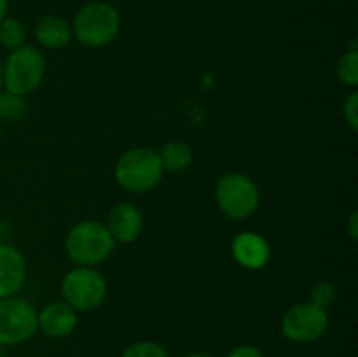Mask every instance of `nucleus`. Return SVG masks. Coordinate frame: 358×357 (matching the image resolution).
<instances>
[{"label":"nucleus","instance_id":"nucleus-1","mask_svg":"<svg viewBox=\"0 0 358 357\" xmlns=\"http://www.w3.org/2000/svg\"><path fill=\"white\" fill-rule=\"evenodd\" d=\"M115 245L110 231L101 220H80L65 238V251L70 261L90 268L103 265L114 254Z\"/></svg>","mask_w":358,"mask_h":357},{"label":"nucleus","instance_id":"nucleus-2","mask_svg":"<svg viewBox=\"0 0 358 357\" xmlns=\"http://www.w3.org/2000/svg\"><path fill=\"white\" fill-rule=\"evenodd\" d=\"M163 164L157 150L150 147H133L115 163L114 177L122 189L129 192H149L163 181Z\"/></svg>","mask_w":358,"mask_h":357},{"label":"nucleus","instance_id":"nucleus-3","mask_svg":"<svg viewBox=\"0 0 358 357\" xmlns=\"http://www.w3.org/2000/svg\"><path fill=\"white\" fill-rule=\"evenodd\" d=\"M121 30V14L108 2L86 4L76 14L72 34L86 48H105L115 41Z\"/></svg>","mask_w":358,"mask_h":357},{"label":"nucleus","instance_id":"nucleus-4","mask_svg":"<svg viewBox=\"0 0 358 357\" xmlns=\"http://www.w3.org/2000/svg\"><path fill=\"white\" fill-rule=\"evenodd\" d=\"M45 58L35 46H21L9 52L2 65V86L17 97H28L42 84Z\"/></svg>","mask_w":358,"mask_h":357},{"label":"nucleus","instance_id":"nucleus-5","mask_svg":"<svg viewBox=\"0 0 358 357\" xmlns=\"http://www.w3.org/2000/svg\"><path fill=\"white\" fill-rule=\"evenodd\" d=\"M215 200L224 216L233 220H245L257 212L261 191L248 175L231 172L217 182Z\"/></svg>","mask_w":358,"mask_h":357},{"label":"nucleus","instance_id":"nucleus-6","mask_svg":"<svg viewBox=\"0 0 358 357\" xmlns=\"http://www.w3.org/2000/svg\"><path fill=\"white\" fill-rule=\"evenodd\" d=\"M108 286L96 268L77 266L62 280L63 301L76 312H91L100 308L107 300Z\"/></svg>","mask_w":358,"mask_h":357},{"label":"nucleus","instance_id":"nucleus-7","mask_svg":"<svg viewBox=\"0 0 358 357\" xmlns=\"http://www.w3.org/2000/svg\"><path fill=\"white\" fill-rule=\"evenodd\" d=\"M37 331V310L27 300L17 296L0 300V345H21Z\"/></svg>","mask_w":358,"mask_h":357},{"label":"nucleus","instance_id":"nucleus-8","mask_svg":"<svg viewBox=\"0 0 358 357\" xmlns=\"http://www.w3.org/2000/svg\"><path fill=\"white\" fill-rule=\"evenodd\" d=\"M327 328V310L315 307L310 301L290 307L282 318V335L289 342L299 343V345H308L320 340Z\"/></svg>","mask_w":358,"mask_h":357},{"label":"nucleus","instance_id":"nucleus-9","mask_svg":"<svg viewBox=\"0 0 358 357\" xmlns=\"http://www.w3.org/2000/svg\"><path fill=\"white\" fill-rule=\"evenodd\" d=\"M105 226L115 244H131L143 231V214L135 203H117L108 212Z\"/></svg>","mask_w":358,"mask_h":357},{"label":"nucleus","instance_id":"nucleus-10","mask_svg":"<svg viewBox=\"0 0 358 357\" xmlns=\"http://www.w3.org/2000/svg\"><path fill=\"white\" fill-rule=\"evenodd\" d=\"M38 329L49 338H66L76 331L79 324V315L65 301H55L42 308L37 314Z\"/></svg>","mask_w":358,"mask_h":357},{"label":"nucleus","instance_id":"nucleus-11","mask_svg":"<svg viewBox=\"0 0 358 357\" xmlns=\"http://www.w3.org/2000/svg\"><path fill=\"white\" fill-rule=\"evenodd\" d=\"M27 280V261L20 248L0 244V300L16 296Z\"/></svg>","mask_w":358,"mask_h":357},{"label":"nucleus","instance_id":"nucleus-12","mask_svg":"<svg viewBox=\"0 0 358 357\" xmlns=\"http://www.w3.org/2000/svg\"><path fill=\"white\" fill-rule=\"evenodd\" d=\"M231 254L240 266L247 270H261L271 258V248L264 237L254 231H243L231 244Z\"/></svg>","mask_w":358,"mask_h":357},{"label":"nucleus","instance_id":"nucleus-13","mask_svg":"<svg viewBox=\"0 0 358 357\" xmlns=\"http://www.w3.org/2000/svg\"><path fill=\"white\" fill-rule=\"evenodd\" d=\"M35 38L42 48L48 49H62L70 44L73 38L72 23L62 16L49 14V16L41 18L35 24Z\"/></svg>","mask_w":358,"mask_h":357},{"label":"nucleus","instance_id":"nucleus-14","mask_svg":"<svg viewBox=\"0 0 358 357\" xmlns=\"http://www.w3.org/2000/svg\"><path fill=\"white\" fill-rule=\"evenodd\" d=\"M157 154L164 172H184L194 161V150L184 140H170Z\"/></svg>","mask_w":358,"mask_h":357},{"label":"nucleus","instance_id":"nucleus-15","mask_svg":"<svg viewBox=\"0 0 358 357\" xmlns=\"http://www.w3.org/2000/svg\"><path fill=\"white\" fill-rule=\"evenodd\" d=\"M0 44L7 51H14L27 44V28L17 18L7 16L0 21Z\"/></svg>","mask_w":358,"mask_h":357},{"label":"nucleus","instance_id":"nucleus-16","mask_svg":"<svg viewBox=\"0 0 358 357\" xmlns=\"http://www.w3.org/2000/svg\"><path fill=\"white\" fill-rule=\"evenodd\" d=\"M336 76H338L339 83L345 86H358V51L352 49V51L345 52L339 56L338 63H336Z\"/></svg>","mask_w":358,"mask_h":357},{"label":"nucleus","instance_id":"nucleus-17","mask_svg":"<svg viewBox=\"0 0 358 357\" xmlns=\"http://www.w3.org/2000/svg\"><path fill=\"white\" fill-rule=\"evenodd\" d=\"M24 114H27V102L23 97H17L9 91H0V119L17 121Z\"/></svg>","mask_w":358,"mask_h":357},{"label":"nucleus","instance_id":"nucleus-18","mask_svg":"<svg viewBox=\"0 0 358 357\" xmlns=\"http://www.w3.org/2000/svg\"><path fill=\"white\" fill-rule=\"evenodd\" d=\"M338 300V289L332 282H327V280H322L317 286L311 289V298L310 303H313L315 307L322 308V310H329L332 304Z\"/></svg>","mask_w":358,"mask_h":357},{"label":"nucleus","instance_id":"nucleus-19","mask_svg":"<svg viewBox=\"0 0 358 357\" xmlns=\"http://www.w3.org/2000/svg\"><path fill=\"white\" fill-rule=\"evenodd\" d=\"M121 357H170L166 349L163 345L150 340H142V342H135L129 346H126Z\"/></svg>","mask_w":358,"mask_h":357},{"label":"nucleus","instance_id":"nucleus-20","mask_svg":"<svg viewBox=\"0 0 358 357\" xmlns=\"http://www.w3.org/2000/svg\"><path fill=\"white\" fill-rule=\"evenodd\" d=\"M343 115H345V121L348 122L350 128L353 132L358 130V93L357 91H352L350 97L345 100V105H343Z\"/></svg>","mask_w":358,"mask_h":357},{"label":"nucleus","instance_id":"nucleus-21","mask_svg":"<svg viewBox=\"0 0 358 357\" xmlns=\"http://www.w3.org/2000/svg\"><path fill=\"white\" fill-rule=\"evenodd\" d=\"M226 357H264V354L255 345H238Z\"/></svg>","mask_w":358,"mask_h":357},{"label":"nucleus","instance_id":"nucleus-22","mask_svg":"<svg viewBox=\"0 0 358 357\" xmlns=\"http://www.w3.org/2000/svg\"><path fill=\"white\" fill-rule=\"evenodd\" d=\"M348 234L353 241L358 240V214L352 212L348 219Z\"/></svg>","mask_w":358,"mask_h":357},{"label":"nucleus","instance_id":"nucleus-23","mask_svg":"<svg viewBox=\"0 0 358 357\" xmlns=\"http://www.w3.org/2000/svg\"><path fill=\"white\" fill-rule=\"evenodd\" d=\"M7 13H9V0H0V21L7 18Z\"/></svg>","mask_w":358,"mask_h":357},{"label":"nucleus","instance_id":"nucleus-24","mask_svg":"<svg viewBox=\"0 0 358 357\" xmlns=\"http://www.w3.org/2000/svg\"><path fill=\"white\" fill-rule=\"evenodd\" d=\"M184 357H213V356H210V354H205V352H191Z\"/></svg>","mask_w":358,"mask_h":357},{"label":"nucleus","instance_id":"nucleus-25","mask_svg":"<svg viewBox=\"0 0 358 357\" xmlns=\"http://www.w3.org/2000/svg\"><path fill=\"white\" fill-rule=\"evenodd\" d=\"M0 90H2V62H0Z\"/></svg>","mask_w":358,"mask_h":357},{"label":"nucleus","instance_id":"nucleus-26","mask_svg":"<svg viewBox=\"0 0 358 357\" xmlns=\"http://www.w3.org/2000/svg\"><path fill=\"white\" fill-rule=\"evenodd\" d=\"M3 356H6V354H3V346L0 345V357H3Z\"/></svg>","mask_w":358,"mask_h":357},{"label":"nucleus","instance_id":"nucleus-27","mask_svg":"<svg viewBox=\"0 0 358 357\" xmlns=\"http://www.w3.org/2000/svg\"><path fill=\"white\" fill-rule=\"evenodd\" d=\"M0 139H2V128H0Z\"/></svg>","mask_w":358,"mask_h":357}]
</instances>
